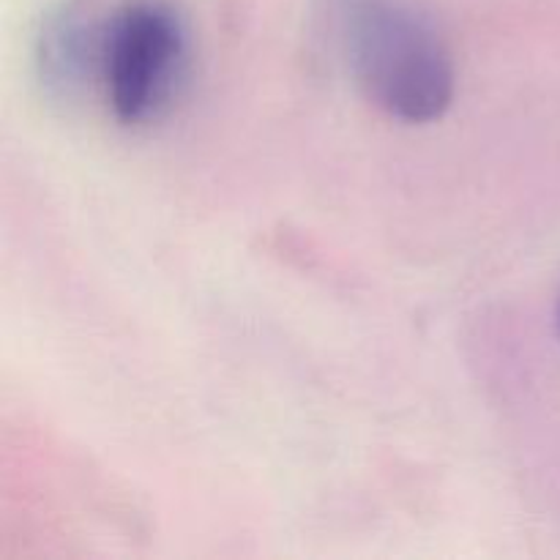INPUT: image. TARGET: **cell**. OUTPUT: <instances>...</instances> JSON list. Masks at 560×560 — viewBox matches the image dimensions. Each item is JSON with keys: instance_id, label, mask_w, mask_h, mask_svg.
<instances>
[{"instance_id": "obj_1", "label": "cell", "mask_w": 560, "mask_h": 560, "mask_svg": "<svg viewBox=\"0 0 560 560\" xmlns=\"http://www.w3.org/2000/svg\"><path fill=\"white\" fill-rule=\"evenodd\" d=\"M350 71L375 107L405 124L443 118L454 102L446 42L408 0H345Z\"/></svg>"}, {"instance_id": "obj_4", "label": "cell", "mask_w": 560, "mask_h": 560, "mask_svg": "<svg viewBox=\"0 0 560 560\" xmlns=\"http://www.w3.org/2000/svg\"><path fill=\"white\" fill-rule=\"evenodd\" d=\"M558 331H560V306H558Z\"/></svg>"}, {"instance_id": "obj_2", "label": "cell", "mask_w": 560, "mask_h": 560, "mask_svg": "<svg viewBox=\"0 0 560 560\" xmlns=\"http://www.w3.org/2000/svg\"><path fill=\"white\" fill-rule=\"evenodd\" d=\"M184 60V22L167 3L118 5L104 63V91L115 118L126 126L156 118L178 85Z\"/></svg>"}, {"instance_id": "obj_3", "label": "cell", "mask_w": 560, "mask_h": 560, "mask_svg": "<svg viewBox=\"0 0 560 560\" xmlns=\"http://www.w3.org/2000/svg\"><path fill=\"white\" fill-rule=\"evenodd\" d=\"M113 16L115 9L98 0H69L47 16L38 33L36 69L49 98L77 102L91 82H104Z\"/></svg>"}]
</instances>
